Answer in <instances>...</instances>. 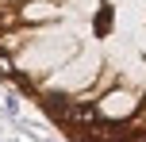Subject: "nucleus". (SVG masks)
<instances>
[{"mask_svg":"<svg viewBox=\"0 0 146 142\" xmlns=\"http://www.w3.org/2000/svg\"><path fill=\"white\" fill-rule=\"evenodd\" d=\"M62 123H69L73 131H92V127H96V112H92L88 104H69V112H66Z\"/></svg>","mask_w":146,"mask_h":142,"instance_id":"obj_1","label":"nucleus"},{"mask_svg":"<svg viewBox=\"0 0 146 142\" xmlns=\"http://www.w3.org/2000/svg\"><path fill=\"white\" fill-rule=\"evenodd\" d=\"M42 108H46L50 115H58V119H66V112H69V100H66V96H54V92H50V96H42Z\"/></svg>","mask_w":146,"mask_h":142,"instance_id":"obj_2","label":"nucleus"},{"mask_svg":"<svg viewBox=\"0 0 146 142\" xmlns=\"http://www.w3.org/2000/svg\"><path fill=\"white\" fill-rule=\"evenodd\" d=\"M0 77H12V65H8V58L0 54Z\"/></svg>","mask_w":146,"mask_h":142,"instance_id":"obj_3","label":"nucleus"}]
</instances>
